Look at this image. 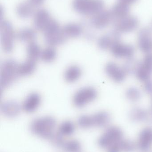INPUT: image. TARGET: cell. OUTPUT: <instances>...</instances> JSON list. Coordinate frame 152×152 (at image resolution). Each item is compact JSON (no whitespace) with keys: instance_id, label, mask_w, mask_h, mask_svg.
<instances>
[{"instance_id":"14","label":"cell","mask_w":152,"mask_h":152,"mask_svg":"<svg viewBox=\"0 0 152 152\" xmlns=\"http://www.w3.org/2000/svg\"><path fill=\"white\" fill-rule=\"evenodd\" d=\"M36 61L28 59L18 64V73L19 77H25L32 75L36 69Z\"/></svg>"},{"instance_id":"5","label":"cell","mask_w":152,"mask_h":152,"mask_svg":"<svg viewBox=\"0 0 152 152\" xmlns=\"http://www.w3.org/2000/svg\"><path fill=\"white\" fill-rule=\"evenodd\" d=\"M135 74L139 80L145 82L152 75V54L148 53L141 63L137 66Z\"/></svg>"},{"instance_id":"10","label":"cell","mask_w":152,"mask_h":152,"mask_svg":"<svg viewBox=\"0 0 152 152\" xmlns=\"http://www.w3.org/2000/svg\"><path fill=\"white\" fill-rule=\"evenodd\" d=\"M21 110V104L14 100H7L1 104V113L9 118H13L18 116Z\"/></svg>"},{"instance_id":"19","label":"cell","mask_w":152,"mask_h":152,"mask_svg":"<svg viewBox=\"0 0 152 152\" xmlns=\"http://www.w3.org/2000/svg\"><path fill=\"white\" fill-rule=\"evenodd\" d=\"M62 147L65 152H79L81 149L80 143L76 140L65 142Z\"/></svg>"},{"instance_id":"6","label":"cell","mask_w":152,"mask_h":152,"mask_svg":"<svg viewBox=\"0 0 152 152\" xmlns=\"http://www.w3.org/2000/svg\"><path fill=\"white\" fill-rule=\"evenodd\" d=\"M107 76L114 82L121 83L126 78L127 72L125 68L120 66L114 62H108L105 67Z\"/></svg>"},{"instance_id":"16","label":"cell","mask_w":152,"mask_h":152,"mask_svg":"<svg viewBox=\"0 0 152 152\" xmlns=\"http://www.w3.org/2000/svg\"><path fill=\"white\" fill-rule=\"evenodd\" d=\"M26 51L28 59L37 61L40 59L42 50L37 44L34 42L29 43Z\"/></svg>"},{"instance_id":"3","label":"cell","mask_w":152,"mask_h":152,"mask_svg":"<svg viewBox=\"0 0 152 152\" xmlns=\"http://www.w3.org/2000/svg\"><path fill=\"white\" fill-rule=\"evenodd\" d=\"M98 92L93 87L86 86L77 90L72 96L73 105L77 108H82L91 103L97 98Z\"/></svg>"},{"instance_id":"24","label":"cell","mask_w":152,"mask_h":152,"mask_svg":"<svg viewBox=\"0 0 152 152\" xmlns=\"http://www.w3.org/2000/svg\"><path fill=\"white\" fill-rule=\"evenodd\" d=\"M144 82L145 90L147 93L152 94V80L150 79Z\"/></svg>"},{"instance_id":"4","label":"cell","mask_w":152,"mask_h":152,"mask_svg":"<svg viewBox=\"0 0 152 152\" xmlns=\"http://www.w3.org/2000/svg\"><path fill=\"white\" fill-rule=\"evenodd\" d=\"M123 131L116 126L108 127L97 141L98 145L106 150L124 138Z\"/></svg>"},{"instance_id":"7","label":"cell","mask_w":152,"mask_h":152,"mask_svg":"<svg viewBox=\"0 0 152 152\" xmlns=\"http://www.w3.org/2000/svg\"><path fill=\"white\" fill-rule=\"evenodd\" d=\"M109 50L114 57L119 58H131L134 53V49L133 46L116 41Z\"/></svg>"},{"instance_id":"2","label":"cell","mask_w":152,"mask_h":152,"mask_svg":"<svg viewBox=\"0 0 152 152\" xmlns=\"http://www.w3.org/2000/svg\"><path fill=\"white\" fill-rule=\"evenodd\" d=\"M18 62L13 59L5 60L1 64L0 84L1 89H5L11 86L19 77Z\"/></svg>"},{"instance_id":"25","label":"cell","mask_w":152,"mask_h":152,"mask_svg":"<svg viewBox=\"0 0 152 152\" xmlns=\"http://www.w3.org/2000/svg\"></svg>"},{"instance_id":"23","label":"cell","mask_w":152,"mask_h":152,"mask_svg":"<svg viewBox=\"0 0 152 152\" xmlns=\"http://www.w3.org/2000/svg\"><path fill=\"white\" fill-rule=\"evenodd\" d=\"M50 141L54 146L57 147H62L64 145L65 141H64V137L57 133L53 134L51 137L50 138Z\"/></svg>"},{"instance_id":"8","label":"cell","mask_w":152,"mask_h":152,"mask_svg":"<svg viewBox=\"0 0 152 152\" xmlns=\"http://www.w3.org/2000/svg\"><path fill=\"white\" fill-rule=\"evenodd\" d=\"M137 149L139 152H151L152 128L146 127L140 132L136 144Z\"/></svg>"},{"instance_id":"11","label":"cell","mask_w":152,"mask_h":152,"mask_svg":"<svg viewBox=\"0 0 152 152\" xmlns=\"http://www.w3.org/2000/svg\"><path fill=\"white\" fill-rule=\"evenodd\" d=\"M90 116L93 127H106L109 124L111 118L109 113L104 111L98 112Z\"/></svg>"},{"instance_id":"9","label":"cell","mask_w":152,"mask_h":152,"mask_svg":"<svg viewBox=\"0 0 152 152\" xmlns=\"http://www.w3.org/2000/svg\"><path fill=\"white\" fill-rule=\"evenodd\" d=\"M42 97L38 93L34 92L26 97L21 104L22 110L26 113H33L39 108L42 103Z\"/></svg>"},{"instance_id":"17","label":"cell","mask_w":152,"mask_h":152,"mask_svg":"<svg viewBox=\"0 0 152 152\" xmlns=\"http://www.w3.org/2000/svg\"><path fill=\"white\" fill-rule=\"evenodd\" d=\"M57 57V51L55 47L47 46L42 50L40 59L46 63H51Z\"/></svg>"},{"instance_id":"15","label":"cell","mask_w":152,"mask_h":152,"mask_svg":"<svg viewBox=\"0 0 152 152\" xmlns=\"http://www.w3.org/2000/svg\"><path fill=\"white\" fill-rule=\"evenodd\" d=\"M129 118L133 122H144L149 119V113L145 109L135 107L130 110L129 113Z\"/></svg>"},{"instance_id":"1","label":"cell","mask_w":152,"mask_h":152,"mask_svg":"<svg viewBox=\"0 0 152 152\" xmlns=\"http://www.w3.org/2000/svg\"><path fill=\"white\" fill-rule=\"evenodd\" d=\"M56 126L55 119L51 116H46L33 120L30 123L29 129L34 134L50 139L54 133Z\"/></svg>"},{"instance_id":"13","label":"cell","mask_w":152,"mask_h":152,"mask_svg":"<svg viewBox=\"0 0 152 152\" xmlns=\"http://www.w3.org/2000/svg\"><path fill=\"white\" fill-rule=\"evenodd\" d=\"M82 75V69L79 66L71 65L68 67L64 72V79L68 83H75L80 78Z\"/></svg>"},{"instance_id":"12","label":"cell","mask_w":152,"mask_h":152,"mask_svg":"<svg viewBox=\"0 0 152 152\" xmlns=\"http://www.w3.org/2000/svg\"><path fill=\"white\" fill-rule=\"evenodd\" d=\"M137 149L136 144L124 138L107 149V152H133Z\"/></svg>"},{"instance_id":"22","label":"cell","mask_w":152,"mask_h":152,"mask_svg":"<svg viewBox=\"0 0 152 152\" xmlns=\"http://www.w3.org/2000/svg\"><path fill=\"white\" fill-rule=\"evenodd\" d=\"M77 124L81 128L87 129L92 128L90 115H82L80 116L78 119Z\"/></svg>"},{"instance_id":"21","label":"cell","mask_w":152,"mask_h":152,"mask_svg":"<svg viewBox=\"0 0 152 152\" xmlns=\"http://www.w3.org/2000/svg\"><path fill=\"white\" fill-rule=\"evenodd\" d=\"M138 47L145 53H149L152 49V43L150 38L146 37H141L138 43Z\"/></svg>"},{"instance_id":"20","label":"cell","mask_w":152,"mask_h":152,"mask_svg":"<svg viewBox=\"0 0 152 152\" xmlns=\"http://www.w3.org/2000/svg\"><path fill=\"white\" fill-rule=\"evenodd\" d=\"M126 95L129 101L132 102H136L141 98V91L135 87H131L127 89Z\"/></svg>"},{"instance_id":"18","label":"cell","mask_w":152,"mask_h":152,"mask_svg":"<svg viewBox=\"0 0 152 152\" xmlns=\"http://www.w3.org/2000/svg\"><path fill=\"white\" fill-rule=\"evenodd\" d=\"M75 124L70 121H63L59 126L57 132L63 137L69 136L75 132Z\"/></svg>"}]
</instances>
